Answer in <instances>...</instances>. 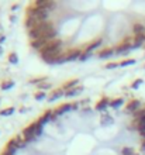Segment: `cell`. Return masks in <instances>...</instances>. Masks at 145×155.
Listing matches in <instances>:
<instances>
[{
  "label": "cell",
  "instance_id": "31",
  "mask_svg": "<svg viewBox=\"0 0 145 155\" xmlns=\"http://www.w3.org/2000/svg\"><path fill=\"white\" fill-rule=\"evenodd\" d=\"M121 152H123V155H135L134 150H133V148H130V147H124Z\"/></svg>",
  "mask_w": 145,
  "mask_h": 155
},
{
  "label": "cell",
  "instance_id": "6",
  "mask_svg": "<svg viewBox=\"0 0 145 155\" xmlns=\"http://www.w3.org/2000/svg\"><path fill=\"white\" fill-rule=\"evenodd\" d=\"M133 49V44H130V38H125L124 42L116 47V54H128Z\"/></svg>",
  "mask_w": 145,
  "mask_h": 155
},
{
  "label": "cell",
  "instance_id": "36",
  "mask_svg": "<svg viewBox=\"0 0 145 155\" xmlns=\"http://www.w3.org/2000/svg\"><path fill=\"white\" fill-rule=\"evenodd\" d=\"M2 52H3V48H2V45H0V55H2Z\"/></svg>",
  "mask_w": 145,
  "mask_h": 155
},
{
  "label": "cell",
  "instance_id": "3",
  "mask_svg": "<svg viewBox=\"0 0 145 155\" xmlns=\"http://www.w3.org/2000/svg\"><path fill=\"white\" fill-rule=\"evenodd\" d=\"M41 133H42V126L38 121H34L23 130V137L28 143V141H32L34 138H37L38 135H41Z\"/></svg>",
  "mask_w": 145,
  "mask_h": 155
},
{
  "label": "cell",
  "instance_id": "33",
  "mask_svg": "<svg viewBox=\"0 0 145 155\" xmlns=\"http://www.w3.org/2000/svg\"><path fill=\"white\" fill-rule=\"evenodd\" d=\"M4 41H6V35L2 34V35H0V45H2V42H4Z\"/></svg>",
  "mask_w": 145,
  "mask_h": 155
},
{
  "label": "cell",
  "instance_id": "13",
  "mask_svg": "<svg viewBox=\"0 0 145 155\" xmlns=\"http://www.w3.org/2000/svg\"><path fill=\"white\" fill-rule=\"evenodd\" d=\"M72 109H73V104H71V103H66V104H62L61 107H58V109L54 111V113H55V116H62V114H65L66 111H71Z\"/></svg>",
  "mask_w": 145,
  "mask_h": 155
},
{
  "label": "cell",
  "instance_id": "24",
  "mask_svg": "<svg viewBox=\"0 0 145 155\" xmlns=\"http://www.w3.org/2000/svg\"><path fill=\"white\" fill-rule=\"evenodd\" d=\"M137 121V128L141 133H145V116L144 117H141V118H138V120H135Z\"/></svg>",
  "mask_w": 145,
  "mask_h": 155
},
{
  "label": "cell",
  "instance_id": "8",
  "mask_svg": "<svg viewBox=\"0 0 145 155\" xmlns=\"http://www.w3.org/2000/svg\"><path fill=\"white\" fill-rule=\"evenodd\" d=\"M82 49H71L69 52L65 54V61L66 62H72V61H76V59H79L82 55Z\"/></svg>",
  "mask_w": 145,
  "mask_h": 155
},
{
  "label": "cell",
  "instance_id": "21",
  "mask_svg": "<svg viewBox=\"0 0 145 155\" xmlns=\"http://www.w3.org/2000/svg\"><path fill=\"white\" fill-rule=\"evenodd\" d=\"M123 103H124V99L123 97H118V99H114L110 102V107H113V109H120L123 106Z\"/></svg>",
  "mask_w": 145,
  "mask_h": 155
},
{
  "label": "cell",
  "instance_id": "30",
  "mask_svg": "<svg viewBox=\"0 0 145 155\" xmlns=\"http://www.w3.org/2000/svg\"><path fill=\"white\" fill-rule=\"evenodd\" d=\"M118 66H120V62H110V64H107L104 66V69H116Z\"/></svg>",
  "mask_w": 145,
  "mask_h": 155
},
{
  "label": "cell",
  "instance_id": "17",
  "mask_svg": "<svg viewBox=\"0 0 145 155\" xmlns=\"http://www.w3.org/2000/svg\"><path fill=\"white\" fill-rule=\"evenodd\" d=\"M145 42V34L144 35H135L134 37V44H133V49H137V48H141L142 44Z\"/></svg>",
  "mask_w": 145,
  "mask_h": 155
},
{
  "label": "cell",
  "instance_id": "16",
  "mask_svg": "<svg viewBox=\"0 0 145 155\" xmlns=\"http://www.w3.org/2000/svg\"><path fill=\"white\" fill-rule=\"evenodd\" d=\"M62 96H65V92L62 89H57V90H54L52 93L49 94V97L48 100L49 102H55V100H58V99H61Z\"/></svg>",
  "mask_w": 145,
  "mask_h": 155
},
{
  "label": "cell",
  "instance_id": "29",
  "mask_svg": "<svg viewBox=\"0 0 145 155\" xmlns=\"http://www.w3.org/2000/svg\"><path fill=\"white\" fill-rule=\"evenodd\" d=\"M38 86V89H41V92H42V90H48L49 87H51V85H49L48 82H41L40 85H37Z\"/></svg>",
  "mask_w": 145,
  "mask_h": 155
},
{
  "label": "cell",
  "instance_id": "4",
  "mask_svg": "<svg viewBox=\"0 0 145 155\" xmlns=\"http://www.w3.org/2000/svg\"><path fill=\"white\" fill-rule=\"evenodd\" d=\"M27 16H31L34 18H37L38 21H48L49 17V12L48 10H40V8H34L32 6H30L28 10H27Z\"/></svg>",
  "mask_w": 145,
  "mask_h": 155
},
{
  "label": "cell",
  "instance_id": "18",
  "mask_svg": "<svg viewBox=\"0 0 145 155\" xmlns=\"http://www.w3.org/2000/svg\"><path fill=\"white\" fill-rule=\"evenodd\" d=\"M133 30H134V33H135V35H144L145 34V25L142 23H135Z\"/></svg>",
  "mask_w": 145,
  "mask_h": 155
},
{
  "label": "cell",
  "instance_id": "7",
  "mask_svg": "<svg viewBox=\"0 0 145 155\" xmlns=\"http://www.w3.org/2000/svg\"><path fill=\"white\" fill-rule=\"evenodd\" d=\"M140 107H141V102L140 100H131V102L127 104L125 107V114L128 113V114H135L138 110H140Z\"/></svg>",
  "mask_w": 145,
  "mask_h": 155
},
{
  "label": "cell",
  "instance_id": "22",
  "mask_svg": "<svg viewBox=\"0 0 145 155\" xmlns=\"http://www.w3.org/2000/svg\"><path fill=\"white\" fill-rule=\"evenodd\" d=\"M14 86V81H3L0 83V89L2 90H8Z\"/></svg>",
  "mask_w": 145,
  "mask_h": 155
},
{
  "label": "cell",
  "instance_id": "38",
  "mask_svg": "<svg viewBox=\"0 0 145 155\" xmlns=\"http://www.w3.org/2000/svg\"><path fill=\"white\" fill-rule=\"evenodd\" d=\"M0 35H2V34H0Z\"/></svg>",
  "mask_w": 145,
  "mask_h": 155
},
{
  "label": "cell",
  "instance_id": "15",
  "mask_svg": "<svg viewBox=\"0 0 145 155\" xmlns=\"http://www.w3.org/2000/svg\"><path fill=\"white\" fill-rule=\"evenodd\" d=\"M114 123V118L111 117V116L109 114V113H103L101 114V117H100V124L101 126H110V124H113Z\"/></svg>",
  "mask_w": 145,
  "mask_h": 155
},
{
  "label": "cell",
  "instance_id": "5",
  "mask_svg": "<svg viewBox=\"0 0 145 155\" xmlns=\"http://www.w3.org/2000/svg\"><path fill=\"white\" fill-rule=\"evenodd\" d=\"M34 8H40V10H51L55 7V2H49V0H41V2H35L31 4Z\"/></svg>",
  "mask_w": 145,
  "mask_h": 155
},
{
  "label": "cell",
  "instance_id": "27",
  "mask_svg": "<svg viewBox=\"0 0 145 155\" xmlns=\"http://www.w3.org/2000/svg\"><path fill=\"white\" fill-rule=\"evenodd\" d=\"M128 65H135V59H123L120 62V66H128Z\"/></svg>",
  "mask_w": 145,
  "mask_h": 155
},
{
  "label": "cell",
  "instance_id": "34",
  "mask_svg": "<svg viewBox=\"0 0 145 155\" xmlns=\"http://www.w3.org/2000/svg\"><path fill=\"white\" fill-rule=\"evenodd\" d=\"M141 150H142V151H145V140L142 141V144H141Z\"/></svg>",
  "mask_w": 145,
  "mask_h": 155
},
{
  "label": "cell",
  "instance_id": "26",
  "mask_svg": "<svg viewBox=\"0 0 145 155\" xmlns=\"http://www.w3.org/2000/svg\"><path fill=\"white\" fill-rule=\"evenodd\" d=\"M47 97V93H45V92H35V93H34V99H35V100H44V99Z\"/></svg>",
  "mask_w": 145,
  "mask_h": 155
},
{
  "label": "cell",
  "instance_id": "11",
  "mask_svg": "<svg viewBox=\"0 0 145 155\" xmlns=\"http://www.w3.org/2000/svg\"><path fill=\"white\" fill-rule=\"evenodd\" d=\"M101 44H103V40H101V38H97L96 41H93V42H90L89 45H86V48L83 49V52L92 54V51H94V49H96L97 47H100Z\"/></svg>",
  "mask_w": 145,
  "mask_h": 155
},
{
  "label": "cell",
  "instance_id": "14",
  "mask_svg": "<svg viewBox=\"0 0 145 155\" xmlns=\"http://www.w3.org/2000/svg\"><path fill=\"white\" fill-rule=\"evenodd\" d=\"M77 83H79V79H71V81H68V82H65L64 85H62V87H61V89L64 90H66V92H68V90H72V89H75V87H76V85Z\"/></svg>",
  "mask_w": 145,
  "mask_h": 155
},
{
  "label": "cell",
  "instance_id": "20",
  "mask_svg": "<svg viewBox=\"0 0 145 155\" xmlns=\"http://www.w3.org/2000/svg\"><path fill=\"white\" fill-rule=\"evenodd\" d=\"M51 118H52V111H51V110H47V111H45V113H44V116H42V117H40V120H38V123H40L41 126H44L45 123H47V121H49Z\"/></svg>",
  "mask_w": 145,
  "mask_h": 155
},
{
  "label": "cell",
  "instance_id": "10",
  "mask_svg": "<svg viewBox=\"0 0 145 155\" xmlns=\"http://www.w3.org/2000/svg\"><path fill=\"white\" fill-rule=\"evenodd\" d=\"M110 102H111V100H110L109 97H103V99H100V100L97 102L96 107H94V110H97V111H103V113H104V110L110 106Z\"/></svg>",
  "mask_w": 145,
  "mask_h": 155
},
{
  "label": "cell",
  "instance_id": "9",
  "mask_svg": "<svg viewBox=\"0 0 145 155\" xmlns=\"http://www.w3.org/2000/svg\"><path fill=\"white\" fill-rule=\"evenodd\" d=\"M49 42V40L47 38H38V40H34L31 41V48L32 49H37V51H41L42 48H45V45Z\"/></svg>",
  "mask_w": 145,
  "mask_h": 155
},
{
  "label": "cell",
  "instance_id": "32",
  "mask_svg": "<svg viewBox=\"0 0 145 155\" xmlns=\"http://www.w3.org/2000/svg\"><path fill=\"white\" fill-rule=\"evenodd\" d=\"M20 7V4H13L12 6V12H14V10H17V8Z\"/></svg>",
  "mask_w": 145,
  "mask_h": 155
},
{
  "label": "cell",
  "instance_id": "12",
  "mask_svg": "<svg viewBox=\"0 0 145 155\" xmlns=\"http://www.w3.org/2000/svg\"><path fill=\"white\" fill-rule=\"evenodd\" d=\"M114 54H116V48H104V49H101L100 52H99V59H104V58H110V57H113Z\"/></svg>",
  "mask_w": 145,
  "mask_h": 155
},
{
  "label": "cell",
  "instance_id": "37",
  "mask_svg": "<svg viewBox=\"0 0 145 155\" xmlns=\"http://www.w3.org/2000/svg\"><path fill=\"white\" fill-rule=\"evenodd\" d=\"M0 103H2V97H0Z\"/></svg>",
  "mask_w": 145,
  "mask_h": 155
},
{
  "label": "cell",
  "instance_id": "35",
  "mask_svg": "<svg viewBox=\"0 0 145 155\" xmlns=\"http://www.w3.org/2000/svg\"><path fill=\"white\" fill-rule=\"evenodd\" d=\"M10 21H16V17H14V16H10Z\"/></svg>",
  "mask_w": 145,
  "mask_h": 155
},
{
  "label": "cell",
  "instance_id": "2",
  "mask_svg": "<svg viewBox=\"0 0 145 155\" xmlns=\"http://www.w3.org/2000/svg\"><path fill=\"white\" fill-rule=\"evenodd\" d=\"M52 30H55L54 28L52 21H42V23H40V24L37 25L35 28L30 30L28 35H30V38H31V41H34V40H38V38H42L44 35L51 33Z\"/></svg>",
  "mask_w": 145,
  "mask_h": 155
},
{
  "label": "cell",
  "instance_id": "28",
  "mask_svg": "<svg viewBox=\"0 0 145 155\" xmlns=\"http://www.w3.org/2000/svg\"><path fill=\"white\" fill-rule=\"evenodd\" d=\"M142 82H144L142 79H135V81H134L133 83H131V89H134V90L138 89V87H140V86L142 85Z\"/></svg>",
  "mask_w": 145,
  "mask_h": 155
},
{
  "label": "cell",
  "instance_id": "25",
  "mask_svg": "<svg viewBox=\"0 0 145 155\" xmlns=\"http://www.w3.org/2000/svg\"><path fill=\"white\" fill-rule=\"evenodd\" d=\"M8 62H10V64H14V65H16L17 62H18V55H17L16 52L8 54Z\"/></svg>",
  "mask_w": 145,
  "mask_h": 155
},
{
  "label": "cell",
  "instance_id": "1",
  "mask_svg": "<svg viewBox=\"0 0 145 155\" xmlns=\"http://www.w3.org/2000/svg\"><path fill=\"white\" fill-rule=\"evenodd\" d=\"M42 59H47V58H57L64 55V51H62V41L61 40H52L49 41L48 44L45 45V48H42L40 51Z\"/></svg>",
  "mask_w": 145,
  "mask_h": 155
},
{
  "label": "cell",
  "instance_id": "19",
  "mask_svg": "<svg viewBox=\"0 0 145 155\" xmlns=\"http://www.w3.org/2000/svg\"><path fill=\"white\" fill-rule=\"evenodd\" d=\"M81 92H83V86H76L75 89L65 92V96H66V97H73V96H77Z\"/></svg>",
  "mask_w": 145,
  "mask_h": 155
},
{
  "label": "cell",
  "instance_id": "23",
  "mask_svg": "<svg viewBox=\"0 0 145 155\" xmlns=\"http://www.w3.org/2000/svg\"><path fill=\"white\" fill-rule=\"evenodd\" d=\"M14 107H6V109H3V110H0V116L2 117H8V116L14 114Z\"/></svg>",
  "mask_w": 145,
  "mask_h": 155
}]
</instances>
